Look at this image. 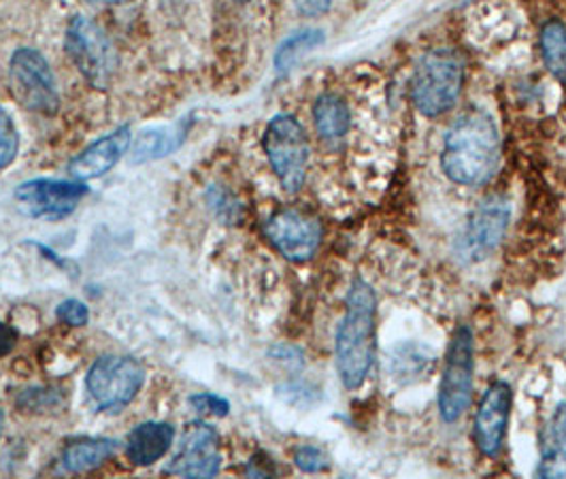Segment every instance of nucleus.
Segmentation results:
<instances>
[{"label":"nucleus","mask_w":566,"mask_h":479,"mask_svg":"<svg viewBox=\"0 0 566 479\" xmlns=\"http://www.w3.org/2000/svg\"><path fill=\"white\" fill-rule=\"evenodd\" d=\"M2 424H4V414H2V409H0V435H2Z\"/></svg>","instance_id":"obj_29"},{"label":"nucleus","mask_w":566,"mask_h":479,"mask_svg":"<svg viewBox=\"0 0 566 479\" xmlns=\"http://www.w3.org/2000/svg\"><path fill=\"white\" fill-rule=\"evenodd\" d=\"M145 384V368L130 356H103L85 377V388L103 412H122Z\"/></svg>","instance_id":"obj_8"},{"label":"nucleus","mask_w":566,"mask_h":479,"mask_svg":"<svg viewBox=\"0 0 566 479\" xmlns=\"http://www.w3.org/2000/svg\"><path fill=\"white\" fill-rule=\"evenodd\" d=\"M87 195L84 181L30 179L15 190L18 209L34 220H62L71 216Z\"/></svg>","instance_id":"obj_9"},{"label":"nucleus","mask_w":566,"mask_h":479,"mask_svg":"<svg viewBox=\"0 0 566 479\" xmlns=\"http://www.w3.org/2000/svg\"><path fill=\"white\" fill-rule=\"evenodd\" d=\"M190 126H192V117H184V119L175 122L172 126L143 131L142 135L135 139L130 160L135 165H142V163L170 156L172 152H177L184 145Z\"/></svg>","instance_id":"obj_15"},{"label":"nucleus","mask_w":566,"mask_h":479,"mask_svg":"<svg viewBox=\"0 0 566 479\" xmlns=\"http://www.w3.org/2000/svg\"><path fill=\"white\" fill-rule=\"evenodd\" d=\"M9 84L18 103L29 112L54 115L60 110L56 77L41 52L18 50L9 62Z\"/></svg>","instance_id":"obj_7"},{"label":"nucleus","mask_w":566,"mask_h":479,"mask_svg":"<svg viewBox=\"0 0 566 479\" xmlns=\"http://www.w3.org/2000/svg\"><path fill=\"white\" fill-rule=\"evenodd\" d=\"M294 4L298 7L301 13H305L310 18H317V15H324L333 7V0H294Z\"/></svg>","instance_id":"obj_26"},{"label":"nucleus","mask_w":566,"mask_h":479,"mask_svg":"<svg viewBox=\"0 0 566 479\" xmlns=\"http://www.w3.org/2000/svg\"><path fill=\"white\" fill-rule=\"evenodd\" d=\"M222 467L220 435L205 423L190 424L179 450L167 465V473L179 478H216Z\"/></svg>","instance_id":"obj_10"},{"label":"nucleus","mask_w":566,"mask_h":479,"mask_svg":"<svg viewBox=\"0 0 566 479\" xmlns=\"http://www.w3.org/2000/svg\"><path fill=\"white\" fill-rule=\"evenodd\" d=\"M90 2H98V4H119L124 0H90Z\"/></svg>","instance_id":"obj_28"},{"label":"nucleus","mask_w":566,"mask_h":479,"mask_svg":"<svg viewBox=\"0 0 566 479\" xmlns=\"http://www.w3.org/2000/svg\"><path fill=\"white\" fill-rule=\"evenodd\" d=\"M190 405H192L195 409L202 412V414H211V416H220V418H224L228 414V409H230L228 400L216 395L190 396Z\"/></svg>","instance_id":"obj_25"},{"label":"nucleus","mask_w":566,"mask_h":479,"mask_svg":"<svg viewBox=\"0 0 566 479\" xmlns=\"http://www.w3.org/2000/svg\"><path fill=\"white\" fill-rule=\"evenodd\" d=\"M172 439H175V426L167 423L142 424L128 435V444H126L128 458L139 467H149L169 451Z\"/></svg>","instance_id":"obj_16"},{"label":"nucleus","mask_w":566,"mask_h":479,"mask_svg":"<svg viewBox=\"0 0 566 479\" xmlns=\"http://www.w3.org/2000/svg\"><path fill=\"white\" fill-rule=\"evenodd\" d=\"M538 478H566V403L554 409L537 469Z\"/></svg>","instance_id":"obj_17"},{"label":"nucleus","mask_w":566,"mask_h":479,"mask_svg":"<svg viewBox=\"0 0 566 479\" xmlns=\"http://www.w3.org/2000/svg\"><path fill=\"white\" fill-rule=\"evenodd\" d=\"M541 52L549 73L566 84V27L563 22H547L543 27Z\"/></svg>","instance_id":"obj_21"},{"label":"nucleus","mask_w":566,"mask_h":479,"mask_svg":"<svg viewBox=\"0 0 566 479\" xmlns=\"http://www.w3.org/2000/svg\"><path fill=\"white\" fill-rule=\"evenodd\" d=\"M264 152L285 192H298L310 167V139L294 115H275L264 133Z\"/></svg>","instance_id":"obj_4"},{"label":"nucleus","mask_w":566,"mask_h":479,"mask_svg":"<svg viewBox=\"0 0 566 479\" xmlns=\"http://www.w3.org/2000/svg\"><path fill=\"white\" fill-rule=\"evenodd\" d=\"M511 403L513 393L510 384L505 382H494L483 395L475 414V441L483 456H496L503 448L510 424Z\"/></svg>","instance_id":"obj_13"},{"label":"nucleus","mask_w":566,"mask_h":479,"mask_svg":"<svg viewBox=\"0 0 566 479\" xmlns=\"http://www.w3.org/2000/svg\"><path fill=\"white\" fill-rule=\"evenodd\" d=\"M264 232L275 250L292 262L310 260L322 243V225L298 209H282L273 214L264 226Z\"/></svg>","instance_id":"obj_11"},{"label":"nucleus","mask_w":566,"mask_h":479,"mask_svg":"<svg viewBox=\"0 0 566 479\" xmlns=\"http://www.w3.org/2000/svg\"><path fill=\"white\" fill-rule=\"evenodd\" d=\"M294 462L305 473H322L328 469V456L315 446H303L294 454Z\"/></svg>","instance_id":"obj_23"},{"label":"nucleus","mask_w":566,"mask_h":479,"mask_svg":"<svg viewBox=\"0 0 566 479\" xmlns=\"http://www.w3.org/2000/svg\"><path fill=\"white\" fill-rule=\"evenodd\" d=\"M464 84V60L453 50L428 52L411 77V101L426 117L450 112Z\"/></svg>","instance_id":"obj_3"},{"label":"nucleus","mask_w":566,"mask_h":479,"mask_svg":"<svg viewBox=\"0 0 566 479\" xmlns=\"http://www.w3.org/2000/svg\"><path fill=\"white\" fill-rule=\"evenodd\" d=\"M501 137L494 119L485 112L460 115L446 135L441 167L453 184L483 186L499 169Z\"/></svg>","instance_id":"obj_1"},{"label":"nucleus","mask_w":566,"mask_h":479,"mask_svg":"<svg viewBox=\"0 0 566 479\" xmlns=\"http://www.w3.org/2000/svg\"><path fill=\"white\" fill-rule=\"evenodd\" d=\"M313 124L324 142H339L349 131V110L339 94L326 92L313 105Z\"/></svg>","instance_id":"obj_18"},{"label":"nucleus","mask_w":566,"mask_h":479,"mask_svg":"<svg viewBox=\"0 0 566 479\" xmlns=\"http://www.w3.org/2000/svg\"><path fill=\"white\" fill-rule=\"evenodd\" d=\"M473 333L462 324L453 331L439 386V412L443 423H458L469 409L473 396Z\"/></svg>","instance_id":"obj_6"},{"label":"nucleus","mask_w":566,"mask_h":479,"mask_svg":"<svg viewBox=\"0 0 566 479\" xmlns=\"http://www.w3.org/2000/svg\"><path fill=\"white\" fill-rule=\"evenodd\" d=\"M324 43V32L322 30L307 29L298 30L290 34L282 45L275 52V69L280 75L290 73L303 58L319 48Z\"/></svg>","instance_id":"obj_20"},{"label":"nucleus","mask_w":566,"mask_h":479,"mask_svg":"<svg viewBox=\"0 0 566 479\" xmlns=\"http://www.w3.org/2000/svg\"><path fill=\"white\" fill-rule=\"evenodd\" d=\"M18 149H20L18 128L9 117V113L4 112V107L0 105V170L7 169L15 160Z\"/></svg>","instance_id":"obj_22"},{"label":"nucleus","mask_w":566,"mask_h":479,"mask_svg":"<svg viewBox=\"0 0 566 479\" xmlns=\"http://www.w3.org/2000/svg\"><path fill=\"white\" fill-rule=\"evenodd\" d=\"M115 444L112 439H80L69 444L62 451V467L71 473H84L101 467L107 458H112Z\"/></svg>","instance_id":"obj_19"},{"label":"nucleus","mask_w":566,"mask_h":479,"mask_svg":"<svg viewBox=\"0 0 566 479\" xmlns=\"http://www.w3.org/2000/svg\"><path fill=\"white\" fill-rule=\"evenodd\" d=\"M337 371L345 388L365 384L377 358V296L363 278H356L347 292V308L335 341Z\"/></svg>","instance_id":"obj_2"},{"label":"nucleus","mask_w":566,"mask_h":479,"mask_svg":"<svg viewBox=\"0 0 566 479\" xmlns=\"http://www.w3.org/2000/svg\"><path fill=\"white\" fill-rule=\"evenodd\" d=\"M64 48L82 77L92 87L105 90L114 82L117 54L105 30L94 20L75 15L66 29Z\"/></svg>","instance_id":"obj_5"},{"label":"nucleus","mask_w":566,"mask_h":479,"mask_svg":"<svg viewBox=\"0 0 566 479\" xmlns=\"http://www.w3.org/2000/svg\"><path fill=\"white\" fill-rule=\"evenodd\" d=\"M130 143H133L130 126H119L112 135H107V137L92 143L90 147H85L75 160H71L69 173L77 181L96 179V177L114 169L115 165L122 160V156L128 152Z\"/></svg>","instance_id":"obj_14"},{"label":"nucleus","mask_w":566,"mask_h":479,"mask_svg":"<svg viewBox=\"0 0 566 479\" xmlns=\"http://www.w3.org/2000/svg\"><path fill=\"white\" fill-rule=\"evenodd\" d=\"M56 315L62 324H69V326H85L90 322L87 305L77 299H69V301L60 303Z\"/></svg>","instance_id":"obj_24"},{"label":"nucleus","mask_w":566,"mask_h":479,"mask_svg":"<svg viewBox=\"0 0 566 479\" xmlns=\"http://www.w3.org/2000/svg\"><path fill=\"white\" fill-rule=\"evenodd\" d=\"M18 343V331L4 322H0V358L11 354Z\"/></svg>","instance_id":"obj_27"},{"label":"nucleus","mask_w":566,"mask_h":479,"mask_svg":"<svg viewBox=\"0 0 566 479\" xmlns=\"http://www.w3.org/2000/svg\"><path fill=\"white\" fill-rule=\"evenodd\" d=\"M510 202L501 197L483 198L469 216L462 237V252L469 260H482L505 237L510 226Z\"/></svg>","instance_id":"obj_12"}]
</instances>
